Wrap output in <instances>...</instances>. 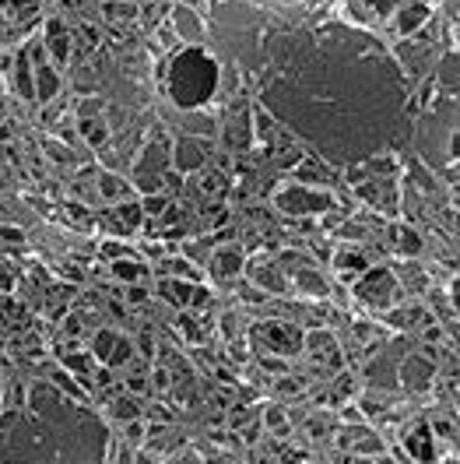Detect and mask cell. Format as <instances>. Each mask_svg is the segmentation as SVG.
Instances as JSON below:
<instances>
[{
  "instance_id": "1",
  "label": "cell",
  "mask_w": 460,
  "mask_h": 464,
  "mask_svg": "<svg viewBox=\"0 0 460 464\" xmlns=\"http://www.w3.org/2000/svg\"><path fill=\"white\" fill-rule=\"evenodd\" d=\"M162 78L176 106L197 109L218 91V60L200 46H183L169 60V67H162Z\"/></svg>"
},
{
  "instance_id": "2",
  "label": "cell",
  "mask_w": 460,
  "mask_h": 464,
  "mask_svg": "<svg viewBox=\"0 0 460 464\" xmlns=\"http://www.w3.org/2000/svg\"><path fill=\"white\" fill-rule=\"evenodd\" d=\"M355 296L362 302H369V306H390L393 296H397V282H393V274L383 271V267H365L362 278H358V285H355Z\"/></svg>"
},
{
  "instance_id": "3",
  "label": "cell",
  "mask_w": 460,
  "mask_h": 464,
  "mask_svg": "<svg viewBox=\"0 0 460 464\" xmlns=\"http://www.w3.org/2000/svg\"><path fill=\"white\" fill-rule=\"evenodd\" d=\"M278 208L288 214H313V211H330L334 197L327 190H310V187H285L278 190Z\"/></svg>"
},
{
  "instance_id": "4",
  "label": "cell",
  "mask_w": 460,
  "mask_h": 464,
  "mask_svg": "<svg viewBox=\"0 0 460 464\" xmlns=\"http://www.w3.org/2000/svg\"><path fill=\"white\" fill-rule=\"evenodd\" d=\"M253 338L264 342L271 352H281V355H292L302 349V331L292 327V324H281V320H264L253 327Z\"/></svg>"
},
{
  "instance_id": "5",
  "label": "cell",
  "mask_w": 460,
  "mask_h": 464,
  "mask_svg": "<svg viewBox=\"0 0 460 464\" xmlns=\"http://www.w3.org/2000/svg\"><path fill=\"white\" fill-rule=\"evenodd\" d=\"M91 355L102 359L106 366H124V362L134 359V345L127 338L113 334V331H95L91 334Z\"/></svg>"
},
{
  "instance_id": "6",
  "label": "cell",
  "mask_w": 460,
  "mask_h": 464,
  "mask_svg": "<svg viewBox=\"0 0 460 464\" xmlns=\"http://www.w3.org/2000/svg\"><path fill=\"white\" fill-rule=\"evenodd\" d=\"M43 46H46V56L53 60V64H67L71 60V43H74V32L67 28L64 18H46L43 25Z\"/></svg>"
},
{
  "instance_id": "7",
  "label": "cell",
  "mask_w": 460,
  "mask_h": 464,
  "mask_svg": "<svg viewBox=\"0 0 460 464\" xmlns=\"http://www.w3.org/2000/svg\"><path fill=\"white\" fill-rule=\"evenodd\" d=\"M207 148L211 141H197V137H179L172 148V162L179 173H200L207 166Z\"/></svg>"
},
{
  "instance_id": "8",
  "label": "cell",
  "mask_w": 460,
  "mask_h": 464,
  "mask_svg": "<svg viewBox=\"0 0 460 464\" xmlns=\"http://www.w3.org/2000/svg\"><path fill=\"white\" fill-rule=\"evenodd\" d=\"M401 380H404V387H411V390H425V387H433V380H436V362L428 359V355H411V359H404L401 362Z\"/></svg>"
},
{
  "instance_id": "9",
  "label": "cell",
  "mask_w": 460,
  "mask_h": 464,
  "mask_svg": "<svg viewBox=\"0 0 460 464\" xmlns=\"http://www.w3.org/2000/svg\"><path fill=\"white\" fill-rule=\"evenodd\" d=\"M302 342H306V349H310L317 359L330 362V369H341V352H337L334 334H327V331H313V334H302Z\"/></svg>"
},
{
  "instance_id": "10",
  "label": "cell",
  "mask_w": 460,
  "mask_h": 464,
  "mask_svg": "<svg viewBox=\"0 0 460 464\" xmlns=\"http://www.w3.org/2000/svg\"><path fill=\"white\" fill-rule=\"evenodd\" d=\"M242 250H235V246H222V250H214L211 254V271L214 274H222V278H235L242 271Z\"/></svg>"
},
{
  "instance_id": "11",
  "label": "cell",
  "mask_w": 460,
  "mask_h": 464,
  "mask_svg": "<svg viewBox=\"0 0 460 464\" xmlns=\"http://www.w3.org/2000/svg\"><path fill=\"white\" fill-rule=\"evenodd\" d=\"M11 64H14V91L21 99H36V91H32V60H28V53L18 49Z\"/></svg>"
},
{
  "instance_id": "12",
  "label": "cell",
  "mask_w": 460,
  "mask_h": 464,
  "mask_svg": "<svg viewBox=\"0 0 460 464\" xmlns=\"http://www.w3.org/2000/svg\"><path fill=\"white\" fill-rule=\"evenodd\" d=\"M334 267L345 278H352V274H362L365 267H369V261H365V254L355 250V246H341V250L334 254Z\"/></svg>"
},
{
  "instance_id": "13",
  "label": "cell",
  "mask_w": 460,
  "mask_h": 464,
  "mask_svg": "<svg viewBox=\"0 0 460 464\" xmlns=\"http://www.w3.org/2000/svg\"><path fill=\"white\" fill-rule=\"evenodd\" d=\"M408 450H411V457H418L422 464L436 461V450H433V432H428L425 426H415V429L408 432Z\"/></svg>"
},
{
  "instance_id": "14",
  "label": "cell",
  "mask_w": 460,
  "mask_h": 464,
  "mask_svg": "<svg viewBox=\"0 0 460 464\" xmlns=\"http://www.w3.org/2000/svg\"><path fill=\"white\" fill-rule=\"evenodd\" d=\"M425 21H428V8L425 4H404L401 11H397V21L393 25H397V32L408 36V32H418Z\"/></svg>"
},
{
  "instance_id": "15",
  "label": "cell",
  "mask_w": 460,
  "mask_h": 464,
  "mask_svg": "<svg viewBox=\"0 0 460 464\" xmlns=\"http://www.w3.org/2000/svg\"><path fill=\"white\" fill-rule=\"evenodd\" d=\"M95 183H99V197L102 201H109V204H119V201H127L130 197V187L119 176H113V173H102V176H95Z\"/></svg>"
},
{
  "instance_id": "16",
  "label": "cell",
  "mask_w": 460,
  "mask_h": 464,
  "mask_svg": "<svg viewBox=\"0 0 460 464\" xmlns=\"http://www.w3.org/2000/svg\"><path fill=\"white\" fill-rule=\"evenodd\" d=\"M141 14V8L134 4V0H106L102 4V18L113 21V25H127Z\"/></svg>"
},
{
  "instance_id": "17",
  "label": "cell",
  "mask_w": 460,
  "mask_h": 464,
  "mask_svg": "<svg viewBox=\"0 0 460 464\" xmlns=\"http://www.w3.org/2000/svg\"><path fill=\"white\" fill-rule=\"evenodd\" d=\"M78 131L88 137L91 148H102L106 137H109V127L102 123V116H78Z\"/></svg>"
},
{
  "instance_id": "18",
  "label": "cell",
  "mask_w": 460,
  "mask_h": 464,
  "mask_svg": "<svg viewBox=\"0 0 460 464\" xmlns=\"http://www.w3.org/2000/svg\"><path fill=\"white\" fill-rule=\"evenodd\" d=\"M113 274L116 278H124V282H144V278H148V267L134 257V254H127V257H119V261H113Z\"/></svg>"
},
{
  "instance_id": "19",
  "label": "cell",
  "mask_w": 460,
  "mask_h": 464,
  "mask_svg": "<svg viewBox=\"0 0 460 464\" xmlns=\"http://www.w3.org/2000/svg\"><path fill=\"white\" fill-rule=\"evenodd\" d=\"M21 324H25V309L0 296V334H14Z\"/></svg>"
},
{
  "instance_id": "20",
  "label": "cell",
  "mask_w": 460,
  "mask_h": 464,
  "mask_svg": "<svg viewBox=\"0 0 460 464\" xmlns=\"http://www.w3.org/2000/svg\"><path fill=\"white\" fill-rule=\"evenodd\" d=\"M172 25H176V32L183 39H197L200 36V21H197V14L190 8H176L172 11Z\"/></svg>"
},
{
  "instance_id": "21",
  "label": "cell",
  "mask_w": 460,
  "mask_h": 464,
  "mask_svg": "<svg viewBox=\"0 0 460 464\" xmlns=\"http://www.w3.org/2000/svg\"><path fill=\"white\" fill-rule=\"evenodd\" d=\"M295 285H299L306 296H327V292H330L327 282H323V278H320L313 267H299V271H295Z\"/></svg>"
},
{
  "instance_id": "22",
  "label": "cell",
  "mask_w": 460,
  "mask_h": 464,
  "mask_svg": "<svg viewBox=\"0 0 460 464\" xmlns=\"http://www.w3.org/2000/svg\"><path fill=\"white\" fill-rule=\"evenodd\" d=\"M200 173H204V179H200L204 194H225V187H229V176H225V169H218V166H204Z\"/></svg>"
},
{
  "instance_id": "23",
  "label": "cell",
  "mask_w": 460,
  "mask_h": 464,
  "mask_svg": "<svg viewBox=\"0 0 460 464\" xmlns=\"http://www.w3.org/2000/svg\"><path fill=\"white\" fill-rule=\"evenodd\" d=\"M390 239H393V246H397L404 257H415V254L422 250V239H418V232H411V229H393Z\"/></svg>"
},
{
  "instance_id": "24",
  "label": "cell",
  "mask_w": 460,
  "mask_h": 464,
  "mask_svg": "<svg viewBox=\"0 0 460 464\" xmlns=\"http://www.w3.org/2000/svg\"><path fill=\"white\" fill-rule=\"evenodd\" d=\"M253 274H257L260 289H267V292H288V282L281 278V271H278V267H257Z\"/></svg>"
},
{
  "instance_id": "25",
  "label": "cell",
  "mask_w": 460,
  "mask_h": 464,
  "mask_svg": "<svg viewBox=\"0 0 460 464\" xmlns=\"http://www.w3.org/2000/svg\"><path fill=\"white\" fill-rule=\"evenodd\" d=\"M162 271H165V274L183 278V282H187V278H190V282H197V278H200V274H197V267H194L187 257H169V261L162 264Z\"/></svg>"
},
{
  "instance_id": "26",
  "label": "cell",
  "mask_w": 460,
  "mask_h": 464,
  "mask_svg": "<svg viewBox=\"0 0 460 464\" xmlns=\"http://www.w3.org/2000/svg\"><path fill=\"white\" fill-rule=\"evenodd\" d=\"M169 204H172V201H169L165 194H144V201H141V214H144V219H162Z\"/></svg>"
},
{
  "instance_id": "27",
  "label": "cell",
  "mask_w": 460,
  "mask_h": 464,
  "mask_svg": "<svg viewBox=\"0 0 460 464\" xmlns=\"http://www.w3.org/2000/svg\"><path fill=\"white\" fill-rule=\"evenodd\" d=\"M43 0H8V14L11 18H28V14H36L39 11Z\"/></svg>"
},
{
  "instance_id": "28",
  "label": "cell",
  "mask_w": 460,
  "mask_h": 464,
  "mask_svg": "<svg viewBox=\"0 0 460 464\" xmlns=\"http://www.w3.org/2000/svg\"><path fill=\"white\" fill-rule=\"evenodd\" d=\"M113 412H116L119 419H130V422H134V419L141 415V405H137V401H134V397H116V405H113Z\"/></svg>"
},
{
  "instance_id": "29",
  "label": "cell",
  "mask_w": 460,
  "mask_h": 464,
  "mask_svg": "<svg viewBox=\"0 0 460 464\" xmlns=\"http://www.w3.org/2000/svg\"><path fill=\"white\" fill-rule=\"evenodd\" d=\"M137 187L144 194H162V173H137Z\"/></svg>"
},
{
  "instance_id": "30",
  "label": "cell",
  "mask_w": 460,
  "mask_h": 464,
  "mask_svg": "<svg viewBox=\"0 0 460 464\" xmlns=\"http://www.w3.org/2000/svg\"><path fill=\"white\" fill-rule=\"evenodd\" d=\"M43 148H46V155H53V159H56L60 166H67V162H74V155H71V151H64V144H60V141H46Z\"/></svg>"
},
{
  "instance_id": "31",
  "label": "cell",
  "mask_w": 460,
  "mask_h": 464,
  "mask_svg": "<svg viewBox=\"0 0 460 464\" xmlns=\"http://www.w3.org/2000/svg\"><path fill=\"white\" fill-rule=\"evenodd\" d=\"M151 384H155L159 390H169V384H172L169 369H165V366H155V369H151Z\"/></svg>"
},
{
  "instance_id": "32",
  "label": "cell",
  "mask_w": 460,
  "mask_h": 464,
  "mask_svg": "<svg viewBox=\"0 0 460 464\" xmlns=\"http://www.w3.org/2000/svg\"><path fill=\"white\" fill-rule=\"evenodd\" d=\"M179 331L187 334L190 342H200V327H197V324H194V320H190L187 313H179Z\"/></svg>"
},
{
  "instance_id": "33",
  "label": "cell",
  "mask_w": 460,
  "mask_h": 464,
  "mask_svg": "<svg viewBox=\"0 0 460 464\" xmlns=\"http://www.w3.org/2000/svg\"><path fill=\"white\" fill-rule=\"evenodd\" d=\"M281 264H288V267H310L306 254H295V250H285V254H281Z\"/></svg>"
},
{
  "instance_id": "34",
  "label": "cell",
  "mask_w": 460,
  "mask_h": 464,
  "mask_svg": "<svg viewBox=\"0 0 460 464\" xmlns=\"http://www.w3.org/2000/svg\"><path fill=\"white\" fill-rule=\"evenodd\" d=\"M78 116H102V102H99V99H88V102H81Z\"/></svg>"
},
{
  "instance_id": "35",
  "label": "cell",
  "mask_w": 460,
  "mask_h": 464,
  "mask_svg": "<svg viewBox=\"0 0 460 464\" xmlns=\"http://www.w3.org/2000/svg\"><path fill=\"white\" fill-rule=\"evenodd\" d=\"M137 352H141L144 359L155 355V342H151V334H141V338H137Z\"/></svg>"
},
{
  "instance_id": "36",
  "label": "cell",
  "mask_w": 460,
  "mask_h": 464,
  "mask_svg": "<svg viewBox=\"0 0 460 464\" xmlns=\"http://www.w3.org/2000/svg\"><path fill=\"white\" fill-rule=\"evenodd\" d=\"M127 302H134V306L148 302V289H141V285H130V289H127Z\"/></svg>"
},
{
  "instance_id": "37",
  "label": "cell",
  "mask_w": 460,
  "mask_h": 464,
  "mask_svg": "<svg viewBox=\"0 0 460 464\" xmlns=\"http://www.w3.org/2000/svg\"><path fill=\"white\" fill-rule=\"evenodd\" d=\"M64 331H67V334H74V338H78V334H81V331H84V320H81V317H67V320H64Z\"/></svg>"
},
{
  "instance_id": "38",
  "label": "cell",
  "mask_w": 460,
  "mask_h": 464,
  "mask_svg": "<svg viewBox=\"0 0 460 464\" xmlns=\"http://www.w3.org/2000/svg\"><path fill=\"white\" fill-rule=\"evenodd\" d=\"M144 387H148V380H144L141 373H130V377H127V390H134V394H141Z\"/></svg>"
},
{
  "instance_id": "39",
  "label": "cell",
  "mask_w": 460,
  "mask_h": 464,
  "mask_svg": "<svg viewBox=\"0 0 460 464\" xmlns=\"http://www.w3.org/2000/svg\"><path fill=\"white\" fill-rule=\"evenodd\" d=\"M373 450H383V443H380V440H362V443H355V454H373Z\"/></svg>"
},
{
  "instance_id": "40",
  "label": "cell",
  "mask_w": 460,
  "mask_h": 464,
  "mask_svg": "<svg viewBox=\"0 0 460 464\" xmlns=\"http://www.w3.org/2000/svg\"><path fill=\"white\" fill-rule=\"evenodd\" d=\"M0 236H4L8 243H18V246H21V239H25V236H21L14 225H4V229H0Z\"/></svg>"
},
{
  "instance_id": "41",
  "label": "cell",
  "mask_w": 460,
  "mask_h": 464,
  "mask_svg": "<svg viewBox=\"0 0 460 464\" xmlns=\"http://www.w3.org/2000/svg\"><path fill=\"white\" fill-rule=\"evenodd\" d=\"M436 432H439V437H453V422L450 419H436Z\"/></svg>"
},
{
  "instance_id": "42",
  "label": "cell",
  "mask_w": 460,
  "mask_h": 464,
  "mask_svg": "<svg viewBox=\"0 0 460 464\" xmlns=\"http://www.w3.org/2000/svg\"><path fill=\"white\" fill-rule=\"evenodd\" d=\"M127 437H130V440H134V443H137V440H141V437H144V426H141V422H137V419H134V422H130V429H127Z\"/></svg>"
},
{
  "instance_id": "43",
  "label": "cell",
  "mask_w": 460,
  "mask_h": 464,
  "mask_svg": "<svg viewBox=\"0 0 460 464\" xmlns=\"http://www.w3.org/2000/svg\"><path fill=\"white\" fill-rule=\"evenodd\" d=\"M425 338H428V342H439V338H443L439 324H428V327H425Z\"/></svg>"
},
{
  "instance_id": "44",
  "label": "cell",
  "mask_w": 460,
  "mask_h": 464,
  "mask_svg": "<svg viewBox=\"0 0 460 464\" xmlns=\"http://www.w3.org/2000/svg\"><path fill=\"white\" fill-rule=\"evenodd\" d=\"M151 415H155V419H162V422H169V419H172V412H169L165 405H155V408H151Z\"/></svg>"
},
{
  "instance_id": "45",
  "label": "cell",
  "mask_w": 460,
  "mask_h": 464,
  "mask_svg": "<svg viewBox=\"0 0 460 464\" xmlns=\"http://www.w3.org/2000/svg\"><path fill=\"white\" fill-rule=\"evenodd\" d=\"M334 225H341V219H337V214H330V219H323V229H334Z\"/></svg>"
},
{
  "instance_id": "46",
  "label": "cell",
  "mask_w": 460,
  "mask_h": 464,
  "mask_svg": "<svg viewBox=\"0 0 460 464\" xmlns=\"http://www.w3.org/2000/svg\"><path fill=\"white\" fill-rule=\"evenodd\" d=\"M134 464H151V457H148V454H137V461H134Z\"/></svg>"
},
{
  "instance_id": "47",
  "label": "cell",
  "mask_w": 460,
  "mask_h": 464,
  "mask_svg": "<svg viewBox=\"0 0 460 464\" xmlns=\"http://www.w3.org/2000/svg\"><path fill=\"white\" fill-rule=\"evenodd\" d=\"M119 464H134V461H130V450H124V457H119Z\"/></svg>"
},
{
  "instance_id": "48",
  "label": "cell",
  "mask_w": 460,
  "mask_h": 464,
  "mask_svg": "<svg viewBox=\"0 0 460 464\" xmlns=\"http://www.w3.org/2000/svg\"><path fill=\"white\" fill-rule=\"evenodd\" d=\"M358 464H362V461H358Z\"/></svg>"
}]
</instances>
